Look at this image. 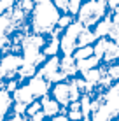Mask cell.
<instances>
[{
  "instance_id": "23",
  "label": "cell",
  "mask_w": 119,
  "mask_h": 121,
  "mask_svg": "<svg viewBox=\"0 0 119 121\" xmlns=\"http://www.w3.org/2000/svg\"><path fill=\"white\" fill-rule=\"evenodd\" d=\"M12 111H14V114H25V112H26V104L14 102L12 104Z\"/></svg>"
},
{
  "instance_id": "8",
  "label": "cell",
  "mask_w": 119,
  "mask_h": 121,
  "mask_svg": "<svg viewBox=\"0 0 119 121\" xmlns=\"http://www.w3.org/2000/svg\"><path fill=\"white\" fill-rule=\"evenodd\" d=\"M40 105H42V112L46 114V118H53V116H58L61 111V105L56 102L51 95H44L40 97Z\"/></svg>"
},
{
  "instance_id": "29",
  "label": "cell",
  "mask_w": 119,
  "mask_h": 121,
  "mask_svg": "<svg viewBox=\"0 0 119 121\" xmlns=\"http://www.w3.org/2000/svg\"><path fill=\"white\" fill-rule=\"evenodd\" d=\"M44 2H47V0H33L35 5H37V4H44Z\"/></svg>"
},
{
  "instance_id": "9",
  "label": "cell",
  "mask_w": 119,
  "mask_h": 121,
  "mask_svg": "<svg viewBox=\"0 0 119 121\" xmlns=\"http://www.w3.org/2000/svg\"><path fill=\"white\" fill-rule=\"evenodd\" d=\"M60 70L67 77H75L79 74L77 72V65H75V58L72 55H61L60 56Z\"/></svg>"
},
{
  "instance_id": "3",
  "label": "cell",
  "mask_w": 119,
  "mask_h": 121,
  "mask_svg": "<svg viewBox=\"0 0 119 121\" xmlns=\"http://www.w3.org/2000/svg\"><path fill=\"white\" fill-rule=\"evenodd\" d=\"M37 74L42 76L49 84H54V82L67 81V79H68L60 70V55L58 56H49V58H46V61L37 69Z\"/></svg>"
},
{
  "instance_id": "7",
  "label": "cell",
  "mask_w": 119,
  "mask_h": 121,
  "mask_svg": "<svg viewBox=\"0 0 119 121\" xmlns=\"http://www.w3.org/2000/svg\"><path fill=\"white\" fill-rule=\"evenodd\" d=\"M42 53L47 58L60 55V33H56L53 30L49 35H46V44L42 46Z\"/></svg>"
},
{
  "instance_id": "15",
  "label": "cell",
  "mask_w": 119,
  "mask_h": 121,
  "mask_svg": "<svg viewBox=\"0 0 119 121\" xmlns=\"http://www.w3.org/2000/svg\"><path fill=\"white\" fill-rule=\"evenodd\" d=\"M98 39L96 33L93 32V28H84L82 32H81L79 39H77V48L79 46H88V44H95V40Z\"/></svg>"
},
{
  "instance_id": "22",
  "label": "cell",
  "mask_w": 119,
  "mask_h": 121,
  "mask_svg": "<svg viewBox=\"0 0 119 121\" xmlns=\"http://www.w3.org/2000/svg\"><path fill=\"white\" fill-rule=\"evenodd\" d=\"M51 2L56 5V9H58L60 12H67V9H68V2H70V0H51Z\"/></svg>"
},
{
  "instance_id": "26",
  "label": "cell",
  "mask_w": 119,
  "mask_h": 121,
  "mask_svg": "<svg viewBox=\"0 0 119 121\" xmlns=\"http://www.w3.org/2000/svg\"><path fill=\"white\" fill-rule=\"evenodd\" d=\"M107 9L109 12H114L119 9V0H107Z\"/></svg>"
},
{
  "instance_id": "5",
  "label": "cell",
  "mask_w": 119,
  "mask_h": 121,
  "mask_svg": "<svg viewBox=\"0 0 119 121\" xmlns=\"http://www.w3.org/2000/svg\"><path fill=\"white\" fill-rule=\"evenodd\" d=\"M49 91H51V97L61 107H68V104H70V84H68V79L51 84V90Z\"/></svg>"
},
{
  "instance_id": "17",
  "label": "cell",
  "mask_w": 119,
  "mask_h": 121,
  "mask_svg": "<svg viewBox=\"0 0 119 121\" xmlns=\"http://www.w3.org/2000/svg\"><path fill=\"white\" fill-rule=\"evenodd\" d=\"M91 95L89 93H82L79 98L81 102V112H82V116L86 118V116H91Z\"/></svg>"
},
{
  "instance_id": "4",
  "label": "cell",
  "mask_w": 119,
  "mask_h": 121,
  "mask_svg": "<svg viewBox=\"0 0 119 121\" xmlns=\"http://www.w3.org/2000/svg\"><path fill=\"white\" fill-rule=\"evenodd\" d=\"M23 65V56L19 53H5L2 55V60H0V72L4 74L5 79L11 77H18V69Z\"/></svg>"
},
{
  "instance_id": "27",
  "label": "cell",
  "mask_w": 119,
  "mask_h": 121,
  "mask_svg": "<svg viewBox=\"0 0 119 121\" xmlns=\"http://www.w3.org/2000/svg\"><path fill=\"white\" fill-rule=\"evenodd\" d=\"M44 121H70V119H68L65 114H58V116H53V118H49V119H44Z\"/></svg>"
},
{
  "instance_id": "12",
  "label": "cell",
  "mask_w": 119,
  "mask_h": 121,
  "mask_svg": "<svg viewBox=\"0 0 119 121\" xmlns=\"http://www.w3.org/2000/svg\"><path fill=\"white\" fill-rule=\"evenodd\" d=\"M110 26H112V16H110V12H107V14L93 26V32L96 33V37H107Z\"/></svg>"
},
{
  "instance_id": "21",
  "label": "cell",
  "mask_w": 119,
  "mask_h": 121,
  "mask_svg": "<svg viewBox=\"0 0 119 121\" xmlns=\"http://www.w3.org/2000/svg\"><path fill=\"white\" fill-rule=\"evenodd\" d=\"M81 4H82V0H70V2H68L67 12H70L72 16H77V12H79V9H81Z\"/></svg>"
},
{
  "instance_id": "16",
  "label": "cell",
  "mask_w": 119,
  "mask_h": 121,
  "mask_svg": "<svg viewBox=\"0 0 119 121\" xmlns=\"http://www.w3.org/2000/svg\"><path fill=\"white\" fill-rule=\"evenodd\" d=\"M95 55V51H93V44H88V46H79V48H75V51L72 53V56L77 60H84V58H89Z\"/></svg>"
},
{
  "instance_id": "11",
  "label": "cell",
  "mask_w": 119,
  "mask_h": 121,
  "mask_svg": "<svg viewBox=\"0 0 119 121\" xmlns=\"http://www.w3.org/2000/svg\"><path fill=\"white\" fill-rule=\"evenodd\" d=\"M12 104H14L12 95L9 91H5L4 88H0V121H4L5 114L12 109Z\"/></svg>"
},
{
  "instance_id": "20",
  "label": "cell",
  "mask_w": 119,
  "mask_h": 121,
  "mask_svg": "<svg viewBox=\"0 0 119 121\" xmlns=\"http://www.w3.org/2000/svg\"><path fill=\"white\" fill-rule=\"evenodd\" d=\"M37 111H42V105H40V100H39V98H35L32 104H28V105H26V112H25V114L30 118V116L35 114Z\"/></svg>"
},
{
  "instance_id": "28",
  "label": "cell",
  "mask_w": 119,
  "mask_h": 121,
  "mask_svg": "<svg viewBox=\"0 0 119 121\" xmlns=\"http://www.w3.org/2000/svg\"><path fill=\"white\" fill-rule=\"evenodd\" d=\"M7 121H26V114H14L11 119H7Z\"/></svg>"
},
{
  "instance_id": "1",
  "label": "cell",
  "mask_w": 119,
  "mask_h": 121,
  "mask_svg": "<svg viewBox=\"0 0 119 121\" xmlns=\"http://www.w3.org/2000/svg\"><path fill=\"white\" fill-rule=\"evenodd\" d=\"M61 12L56 9V5L47 0L44 4H37L33 11L30 12V30L33 33H42V35H49L54 30L56 23H58Z\"/></svg>"
},
{
  "instance_id": "30",
  "label": "cell",
  "mask_w": 119,
  "mask_h": 121,
  "mask_svg": "<svg viewBox=\"0 0 119 121\" xmlns=\"http://www.w3.org/2000/svg\"><path fill=\"white\" fill-rule=\"evenodd\" d=\"M4 79H5V77H4V74L0 72V84H2V82H4Z\"/></svg>"
},
{
  "instance_id": "25",
  "label": "cell",
  "mask_w": 119,
  "mask_h": 121,
  "mask_svg": "<svg viewBox=\"0 0 119 121\" xmlns=\"http://www.w3.org/2000/svg\"><path fill=\"white\" fill-rule=\"evenodd\" d=\"M44 119H46V114H44L42 111H37L35 114L30 116V119H28V121H44Z\"/></svg>"
},
{
  "instance_id": "24",
  "label": "cell",
  "mask_w": 119,
  "mask_h": 121,
  "mask_svg": "<svg viewBox=\"0 0 119 121\" xmlns=\"http://www.w3.org/2000/svg\"><path fill=\"white\" fill-rule=\"evenodd\" d=\"M67 118L70 121H81L84 116H82V112H81V111H68L67 112Z\"/></svg>"
},
{
  "instance_id": "6",
  "label": "cell",
  "mask_w": 119,
  "mask_h": 121,
  "mask_svg": "<svg viewBox=\"0 0 119 121\" xmlns=\"http://www.w3.org/2000/svg\"><path fill=\"white\" fill-rule=\"evenodd\" d=\"M26 84H28V88L32 90V93H33L35 98H40V97H44V95H47L49 90H51V84H49L42 76H39V74H35L33 77L26 79Z\"/></svg>"
},
{
  "instance_id": "31",
  "label": "cell",
  "mask_w": 119,
  "mask_h": 121,
  "mask_svg": "<svg viewBox=\"0 0 119 121\" xmlns=\"http://www.w3.org/2000/svg\"><path fill=\"white\" fill-rule=\"evenodd\" d=\"M116 121H119V118H117V119H116Z\"/></svg>"
},
{
  "instance_id": "14",
  "label": "cell",
  "mask_w": 119,
  "mask_h": 121,
  "mask_svg": "<svg viewBox=\"0 0 119 121\" xmlns=\"http://www.w3.org/2000/svg\"><path fill=\"white\" fill-rule=\"evenodd\" d=\"M16 32V25L11 21V16L7 12L0 14V35H12Z\"/></svg>"
},
{
  "instance_id": "13",
  "label": "cell",
  "mask_w": 119,
  "mask_h": 121,
  "mask_svg": "<svg viewBox=\"0 0 119 121\" xmlns=\"http://www.w3.org/2000/svg\"><path fill=\"white\" fill-rule=\"evenodd\" d=\"M75 65H77V72L82 74V72H86V70H89V69L100 67L102 65V58L96 56V55H93V56H89V58H84V60H77Z\"/></svg>"
},
{
  "instance_id": "19",
  "label": "cell",
  "mask_w": 119,
  "mask_h": 121,
  "mask_svg": "<svg viewBox=\"0 0 119 121\" xmlns=\"http://www.w3.org/2000/svg\"><path fill=\"white\" fill-rule=\"evenodd\" d=\"M74 21H75V16H72L70 12H61L60 18H58V23H56V26L61 28V30H65V28L70 26Z\"/></svg>"
},
{
  "instance_id": "18",
  "label": "cell",
  "mask_w": 119,
  "mask_h": 121,
  "mask_svg": "<svg viewBox=\"0 0 119 121\" xmlns=\"http://www.w3.org/2000/svg\"><path fill=\"white\" fill-rule=\"evenodd\" d=\"M107 44H109V37H98L95 40V44H93V51H95L96 56H103L105 49H107Z\"/></svg>"
},
{
  "instance_id": "2",
  "label": "cell",
  "mask_w": 119,
  "mask_h": 121,
  "mask_svg": "<svg viewBox=\"0 0 119 121\" xmlns=\"http://www.w3.org/2000/svg\"><path fill=\"white\" fill-rule=\"evenodd\" d=\"M107 12H109L107 4L102 0H82L75 19L81 21L86 28H93Z\"/></svg>"
},
{
  "instance_id": "10",
  "label": "cell",
  "mask_w": 119,
  "mask_h": 121,
  "mask_svg": "<svg viewBox=\"0 0 119 121\" xmlns=\"http://www.w3.org/2000/svg\"><path fill=\"white\" fill-rule=\"evenodd\" d=\"M12 100L14 102H21V104H32L35 100L33 97V93H32V90L28 88V84H19L18 86V90L12 93Z\"/></svg>"
}]
</instances>
